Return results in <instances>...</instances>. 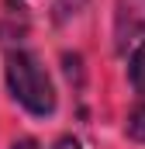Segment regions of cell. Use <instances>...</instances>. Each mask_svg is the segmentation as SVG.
I'll return each instance as SVG.
<instances>
[{
  "instance_id": "cell-6",
  "label": "cell",
  "mask_w": 145,
  "mask_h": 149,
  "mask_svg": "<svg viewBox=\"0 0 145 149\" xmlns=\"http://www.w3.org/2000/svg\"><path fill=\"white\" fill-rule=\"evenodd\" d=\"M14 149H35V146H31V142H21V146H14Z\"/></svg>"
},
{
  "instance_id": "cell-1",
  "label": "cell",
  "mask_w": 145,
  "mask_h": 149,
  "mask_svg": "<svg viewBox=\"0 0 145 149\" xmlns=\"http://www.w3.org/2000/svg\"><path fill=\"white\" fill-rule=\"evenodd\" d=\"M7 83L14 101H21L31 114H52L55 111V87L31 52H10L7 56Z\"/></svg>"
},
{
  "instance_id": "cell-5",
  "label": "cell",
  "mask_w": 145,
  "mask_h": 149,
  "mask_svg": "<svg viewBox=\"0 0 145 149\" xmlns=\"http://www.w3.org/2000/svg\"><path fill=\"white\" fill-rule=\"evenodd\" d=\"M52 149H79V142L66 135V139H59V142H55V146H52Z\"/></svg>"
},
{
  "instance_id": "cell-2",
  "label": "cell",
  "mask_w": 145,
  "mask_h": 149,
  "mask_svg": "<svg viewBox=\"0 0 145 149\" xmlns=\"http://www.w3.org/2000/svg\"><path fill=\"white\" fill-rule=\"evenodd\" d=\"M145 42V0H117L114 10V45L128 52V45Z\"/></svg>"
},
{
  "instance_id": "cell-4",
  "label": "cell",
  "mask_w": 145,
  "mask_h": 149,
  "mask_svg": "<svg viewBox=\"0 0 145 149\" xmlns=\"http://www.w3.org/2000/svg\"><path fill=\"white\" fill-rule=\"evenodd\" d=\"M131 83H135L138 94H145V42L135 49V56H131Z\"/></svg>"
},
{
  "instance_id": "cell-3",
  "label": "cell",
  "mask_w": 145,
  "mask_h": 149,
  "mask_svg": "<svg viewBox=\"0 0 145 149\" xmlns=\"http://www.w3.org/2000/svg\"><path fill=\"white\" fill-rule=\"evenodd\" d=\"M124 132H128V139H135V142H145V104L131 108V114H128V125H124Z\"/></svg>"
}]
</instances>
